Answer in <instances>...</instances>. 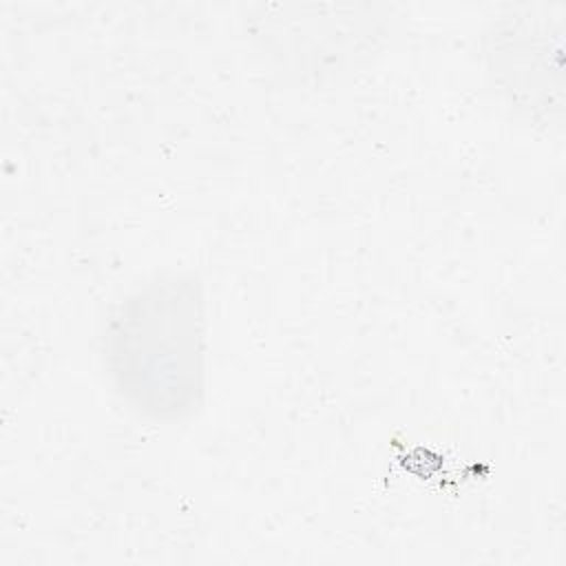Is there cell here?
<instances>
[{
  "label": "cell",
  "mask_w": 566,
  "mask_h": 566,
  "mask_svg": "<svg viewBox=\"0 0 566 566\" xmlns=\"http://www.w3.org/2000/svg\"><path fill=\"white\" fill-rule=\"evenodd\" d=\"M203 314L199 285L161 276L124 301L106 334L117 389L142 411L181 416L201 391Z\"/></svg>",
  "instance_id": "obj_1"
}]
</instances>
